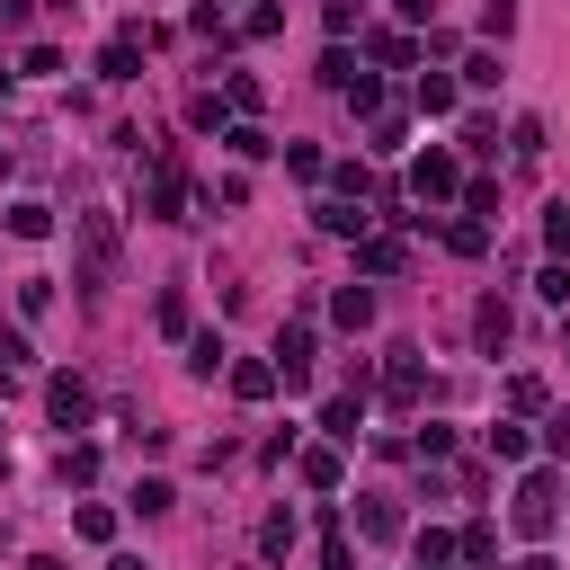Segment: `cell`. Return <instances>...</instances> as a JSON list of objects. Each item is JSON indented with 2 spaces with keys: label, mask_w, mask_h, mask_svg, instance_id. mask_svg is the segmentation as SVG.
<instances>
[{
  "label": "cell",
  "mask_w": 570,
  "mask_h": 570,
  "mask_svg": "<svg viewBox=\"0 0 570 570\" xmlns=\"http://www.w3.org/2000/svg\"><path fill=\"white\" fill-rule=\"evenodd\" d=\"M525 454H534V436H525L517 419H499V428H490V463H525Z\"/></svg>",
  "instance_id": "22"
},
{
  "label": "cell",
  "mask_w": 570,
  "mask_h": 570,
  "mask_svg": "<svg viewBox=\"0 0 570 570\" xmlns=\"http://www.w3.org/2000/svg\"><path fill=\"white\" fill-rule=\"evenodd\" d=\"M508 410L534 419V410H543V374H517V383H508Z\"/></svg>",
  "instance_id": "29"
},
{
  "label": "cell",
  "mask_w": 570,
  "mask_h": 570,
  "mask_svg": "<svg viewBox=\"0 0 570 570\" xmlns=\"http://www.w3.org/2000/svg\"><path fill=\"white\" fill-rule=\"evenodd\" d=\"M356 419H365V392H338V401H321V428H330V445H356Z\"/></svg>",
  "instance_id": "13"
},
{
  "label": "cell",
  "mask_w": 570,
  "mask_h": 570,
  "mask_svg": "<svg viewBox=\"0 0 570 570\" xmlns=\"http://www.w3.org/2000/svg\"><path fill=\"white\" fill-rule=\"evenodd\" d=\"M561 347H570V312H561Z\"/></svg>",
  "instance_id": "50"
},
{
  "label": "cell",
  "mask_w": 570,
  "mask_h": 570,
  "mask_svg": "<svg viewBox=\"0 0 570 570\" xmlns=\"http://www.w3.org/2000/svg\"><path fill=\"white\" fill-rule=\"evenodd\" d=\"M392 9H401L410 27H428V18H436V0H392Z\"/></svg>",
  "instance_id": "46"
},
{
  "label": "cell",
  "mask_w": 570,
  "mask_h": 570,
  "mask_svg": "<svg viewBox=\"0 0 570 570\" xmlns=\"http://www.w3.org/2000/svg\"><path fill=\"white\" fill-rule=\"evenodd\" d=\"M454 187H463V169H454V151H419V160H410V196H419V205H445Z\"/></svg>",
  "instance_id": "4"
},
{
  "label": "cell",
  "mask_w": 570,
  "mask_h": 570,
  "mask_svg": "<svg viewBox=\"0 0 570 570\" xmlns=\"http://www.w3.org/2000/svg\"><path fill=\"white\" fill-rule=\"evenodd\" d=\"M169 499H178V490H169V481H134V508H142V517H160V508H169Z\"/></svg>",
  "instance_id": "43"
},
{
  "label": "cell",
  "mask_w": 570,
  "mask_h": 570,
  "mask_svg": "<svg viewBox=\"0 0 570 570\" xmlns=\"http://www.w3.org/2000/svg\"><path fill=\"white\" fill-rule=\"evenodd\" d=\"M508 570H561V561H552V552H525V561H508Z\"/></svg>",
  "instance_id": "48"
},
{
  "label": "cell",
  "mask_w": 570,
  "mask_h": 570,
  "mask_svg": "<svg viewBox=\"0 0 570 570\" xmlns=\"http://www.w3.org/2000/svg\"><path fill=\"white\" fill-rule=\"evenodd\" d=\"M543 445H552V454H570V410H552V428H543Z\"/></svg>",
  "instance_id": "45"
},
{
  "label": "cell",
  "mask_w": 570,
  "mask_h": 570,
  "mask_svg": "<svg viewBox=\"0 0 570 570\" xmlns=\"http://www.w3.org/2000/svg\"><path fill=\"white\" fill-rule=\"evenodd\" d=\"M45 410H53V428H89V383L80 374H53L45 383Z\"/></svg>",
  "instance_id": "10"
},
{
  "label": "cell",
  "mask_w": 570,
  "mask_h": 570,
  "mask_svg": "<svg viewBox=\"0 0 570 570\" xmlns=\"http://www.w3.org/2000/svg\"><path fill=\"white\" fill-rule=\"evenodd\" d=\"M27 27V0H0V36H18Z\"/></svg>",
  "instance_id": "47"
},
{
  "label": "cell",
  "mask_w": 570,
  "mask_h": 570,
  "mask_svg": "<svg viewBox=\"0 0 570 570\" xmlns=\"http://www.w3.org/2000/svg\"><path fill=\"white\" fill-rule=\"evenodd\" d=\"M330 321H338V330H365V321H374V294H365V285H338V294H330Z\"/></svg>",
  "instance_id": "17"
},
{
  "label": "cell",
  "mask_w": 570,
  "mask_h": 570,
  "mask_svg": "<svg viewBox=\"0 0 570 570\" xmlns=\"http://www.w3.org/2000/svg\"><path fill=\"white\" fill-rule=\"evenodd\" d=\"M383 401H392V410H419V401H428V365H419V347H392V356H383Z\"/></svg>",
  "instance_id": "3"
},
{
  "label": "cell",
  "mask_w": 570,
  "mask_h": 570,
  "mask_svg": "<svg viewBox=\"0 0 570 570\" xmlns=\"http://www.w3.org/2000/svg\"><path fill=\"white\" fill-rule=\"evenodd\" d=\"M472 338H481V347H490V356H499V347H508V338H517V312H508V303H499V294H481V312H472Z\"/></svg>",
  "instance_id": "12"
},
{
  "label": "cell",
  "mask_w": 570,
  "mask_h": 570,
  "mask_svg": "<svg viewBox=\"0 0 570 570\" xmlns=\"http://www.w3.org/2000/svg\"><path fill=\"white\" fill-rule=\"evenodd\" d=\"M508 517H517V534H525V543H543V534L561 525V481H552V472H525V481H517V508H508Z\"/></svg>",
  "instance_id": "2"
},
{
  "label": "cell",
  "mask_w": 570,
  "mask_h": 570,
  "mask_svg": "<svg viewBox=\"0 0 570 570\" xmlns=\"http://www.w3.org/2000/svg\"><path fill=\"white\" fill-rule=\"evenodd\" d=\"M9 232H18V240H45V232H53V214H45L36 196H18V205H9Z\"/></svg>",
  "instance_id": "25"
},
{
  "label": "cell",
  "mask_w": 570,
  "mask_h": 570,
  "mask_svg": "<svg viewBox=\"0 0 570 570\" xmlns=\"http://www.w3.org/2000/svg\"><path fill=\"white\" fill-rule=\"evenodd\" d=\"M347 80H356V62H347V45H330L321 53V89H347Z\"/></svg>",
  "instance_id": "33"
},
{
  "label": "cell",
  "mask_w": 570,
  "mask_h": 570,
  "mask_svg": "<svg viewBox=\"0 0 570 570\" xmlns=\"http://www.w3.org/2000/svg\"><path fill=\"white\" fill-rule=\"evenodd\" d=\"M276 374H285V392L312 383V321H285L276 330Z\"/></svg>",
  "instance_id": "6"
},
{
  "label": "cell",
  "mask_w": 570,
  "mask_h": 570,
  "mask_svg": "<svg viewBox=\"0 0 570 570\" xmlns=\"http://www.w3.org/2000/svg\"><path fill=\"white\" fill-rule=\"evenodd\" d=\"M62 481H98V445H62Z\"/></svg>",
  "instance_id": "38"
},
{
  "label": "cell",
  "mask_w": 570,
  "mask_h": 570,
  "mask_svg": "<svg viewBox=\"0 0 570 570\" xmlns=\"http://www.w3.org/2000/svg\"><path fill=\"white\" fill-rule=\"evenodd\" d=\"M71 534H80V543H116V508L80 499V508H71Z\"/></svg>",
  "instance_id": "18"
},
{
  "label": "cell",
  "mask_w": 570,
  "mask_h": 570,
  "mask_svg": "<svg viewBox=\"0 0 570 570\" xmlns=\"http://www.w3.org/2000/svg\"><path fill=\"white\" fill-rule=\"evenodd\" d=\"M499 80V53H463V89H490Z\"/></svg>",
  "instance_id": "39"
},
{
  "label": "cell",
  "mask_w": 570,
  "mask_h": 570,
  "mask_svg": "<svg viewBox=\"0 0 570 570\" xmlns=\"http://www.w3.org/2000/svg\"><path fill=\"white\" fill-rule=\"evenodd\" d=\"M410 454H419V463H445V454H454V428H436V419H428V428L410 436Z\"/></svg>",
  "instance_id": "28"
},
{
  "label": "cell",
  "mask_w": 570,
  "mask_h": 570,
  "mask_svg": "<svg viewBox=\"0 0 570 570\" xmlns=\"http://www.w3.org/2000/svg\"><path fill=\"white\" fill-rule=\"evenodd\" d=\"M321 570H347V534H338V517L321 525Z\"/></svg>",
  "instance_id": "44"
},
{
  "label": "cell",
  "mask_w": 570,
  "mask_h": 570,
  "mask_svg": "<svg viewBox=\"0 0 570 570\" xmlns=\"http://www.w3.org/2000/svg\"><path fill=\"white\" fill-rule=\"evenodd\" d=\"M374 62H392V71H410V62H419V45H410V36H374Z\"/></svg>",
  "instance_id": "32"
},
{
  "label": "cell",
  "mask_w": 570,
  "mask_h": 570,
  "mask_svg": "<svg viewBox=\"0 0 570 570\" xmlns=\"http://www.w3.org/2000/svg\"><path fill=\"white\" fill-rule=\"evenodd\" d=\"M508 142H517V160H543V116H517V134H508Z\"/></svg>",
  "instance_id": "36"
},
{
  "label": "cell",
  "mask_w": 570,
  "mask_h": 570,
  "mask_svg": "<svg viewBox=\"0 0 570 570\" xmlns=\"http://www.w3.org/2000/svg\"><path fill=\"white\" fill-rule=\"evenodd\" d=\"M107 570H142V561H134V552H116V561H107Z\"/></svg>",
  "instance_id": "49"
},
{
  "label": "cell",
  "mask_w": 570,
  "mask_h": 570,
  "mask_svg": "<svg viewBox=\"0 0 570 570\" xmlns=\"http://www.w3.org/2000/svg\"><path fill=\"white\" fill-rule=\"evenodd\" d=\"M401 258H410L401 232H365V240H356V267H365V276H401Z\"/></svg>",
  "instance_id": "11"
},
{
  "label": "cell",
  "mask_w": 570,
  "mask_h": 570,
  "mask_svg": "<svg viewBox=\"0 0 570 570\" xmlns=\"http://www.w3.org/2000/svg\"><path fill=\"white\" fill-rule=\"evenodd\" d=\"M294 463H303V481H312V490H338V481H347V463H338V445H303Z\"/></svg>",
  "instance_id": "15"
},
{
  "label": "cell",
  "mask_w": 570,
  "mask_h": 570,
  "mask_svg": "<svg viewBox=\"0 0 570 570\" xmlns=\"http://www.w3.org/2000/svg\"><path fill=\"white\" fill-rule=\"evenodd\" d=\"M294 552V508H267V525H258V561H285Z\"/></svg>",
  "instance_id": "19"
},
{
  "label": "cell",
  "mask_w": 570,
  "mask_h": 570,
  "mask_svg": "<svg viewBox=\"0 0 570 570\" xmlns=\"http://www.w3.org/2000/svg\"><path fill=\"white\" fill-rule=\"evenodd\" d=\"M276 27H285V9H276V0H258V9H249V18H240V36H258V45H267V36H276Z\"/></svg>",
  "instance_id": "31"
},
{
  "label": "cell",
  "mask_w": 570,
  "mask_h": 570,
  "mask_svg": "<svg viewBox=\"0 0 570 570\" xmlns=\"http://www.w3.org/2000/svg\"><path fill=\"white\" fill-rule=\"evenodd\" d=\"M445 249H454V258H481V249H490V223H481V214H454V223H445Z\"/></svg>",
  "instance_id": "16"
},
{
  "label": "cell",
  "mask_w": 570,
  "mask_h": 570,
  "mask_svg": "<svg viewBox=\"0 0 570 570\" xmlns=\"http://www.w3.org/2000/svg\"><path fill=\"white\" fill-rule=\"evenodd\" d=\"M543 249L570 258V205H543Z\"/></svg>",
  "instance_id": "30"
},
{
  "label": "cell",
  "mask_w": 570,
  "mask_h": 570,
  "mask_svg": "<svg viewBox=\"0 0 570 570\" xmlns=\"http://www.w3.org/2000/svg\"><path fill=\"white\" fill-rule=\"evenodd\" d=\"M142 45H151V27H125V36L98 53V80H142Z\"/></svg>",
  "instance_id": "7"
},
{
  "label": "cell",
  "mask_w": 570,
  "mask_h": 570,
  "mask_svg": "<svg viewBox=\"0 0 570 570\" xmlns=\"http://www.w3.org/2000/svg\"><path fill=\"white\" fill-rule=\"evenodd\" d=\"M534 294H543V303H561V312H570V267H561V258H552V267H543V276H534Z\"/></svg>",
  "instance_id": "37"
},
{
  "label": "cell",
  "mask_w": 570,
  "mask_h": 570,
  "mask_svg": "<svg viewBox=\"0 0 570 570\" xmlns=\"http://www.w3.org/2000/svg\"><path fill=\"white\" fill-rule=\"evenodd\" d=\"M463 214H481V223H490V214H499V187H490V178H472V187H463Z\"/></svg>",
  "instance_id": "41"
},
{
  "label": "cell",
  "mask_w": 570,
  "mask_h": 570,
  "mask_svg": "<svg viewBox=\"0 0 570 570\" xmlns=\"http://www.w3.org/2000/svg\"><path fill=\"white\" fill-rule=\"evenodd\" d=\"M463 561H472V570H481V561H499V525H490V517H472V525H463Z\"/></svg>",
  "instance_id": "27"
},
{
  "label": "cell",
  "mask_w": 570,
  "mask_h": 570,
  "mask_svg": "<svg viewBox=\"0 0 570 570\" xmlns=\"http://www.w3.org/2000/svg\"><path fill=\"white\" fill-rule=\"evenodd\" d=\"M223 142H232V151H240V160H267V151H276V142H267V134H258V125H232V134H223Z\"/></svg>",
  "instance_id": "35"
},
{
  "label": "cell",
  "mask_w": 570,
  "mask_h": 570,
  "mask_svg": "<svg viewBox=\"0 0 570 570\" xmlns=\"http://www.w3.org/2000/svg\"><path fill=\"white\" fill-rule=\"evenodd\" d=\"M223 356H232L223 330H196V338H187V365H196V374H223Z\"/></svg>",
  "instance_id": "26"
},
{
  "label": "cell",
  "mask_w": 570,
  "mask_h": 570,
  "mask_svg": "<svg viewBox=\"0 0 570 570\" xmlns=\"http://www.w3.org/2000/svg\"><path fill=\"white\" fill-rule=\"evenodd\" d=\"M463 107V80H445V71H419V116H454Z\"/></svg>",
  "instance_id": "14"
},
{
  "label": "cell",
  "mask_w": 570,
  "mask_h": 570,
  "mask_svg": "<svg viewBox=\"0 0 570 570\" xmlns=\"http://www.w3.org/2000/svg\"><path fill=\"white\" fill-rule=\"evenodd\" d=\"M454 552H463V534H445V525H419V570H454Z\"/></svg>",
  "instance_id": "20"
},
{
  "label": "cell",
  "mask_w": 570,
  "mask_h": 570,
  "mask_svg": "<svg viewBox=\"0 0 570 570\" xmlns=\"http://www.w3.org/2000/svg\"><path fill=\"white\" fill-rule=\"evenodd\" d=\"M151 321H160V338H196V330H187V294H178V285H160Z\"/></svg>",
  "instance_id": "21"
},
{
  "label": "cell",
  "mask_w": 570,
  "mask_h": 570,
  "mask_svg": "<svg viewBox=\"0 0 570 570\" xmlns=\"http://www.w3.org/2000/svg\"><path fill=\"white\" fill-rule=\"evenodd\" d=\"M116 249H125L116 240V214H98V205L71 214V285H80V303H98L116 285Z\"/></svg>",
  "instance_id": "1"
},
{
  "label": "cell",
  "mask_w": 570,
  "mask_h": 570,
  "mask_svg": "<svg viewBox=\"0 0 570 570\" xmlns=\"http://www.w3.org/2000/svg\"><path fill=\"white\" fill-rule=\"evenodd\" d=\"M365 142H374V151L392 160V151H401V116H374V125H365Z\"/></svg>",
  "instance_id": "40"
},
{
  "label": "cell",
  "mask_w": 570,
  "mask_h": 570,
  "mask_svg": "<svg viewBox=\"0 0 570 570\" xmlns=\"http://www.w3.org/2000/svg\"><path fill=\"white\" fill-rule=\"evenodd\" d=\"M356 534L392 543V534H401V508H392V499H365V508H356Z\"/></svg>",
  "instance_id": "23"
},
{
  "label": "cell",
  "mask_w": 570,
  "mask_h": 570,
  "mask_svg": "<svg viewBox=\"0 0 570 570\" xmlns=\"http://www.w3.org/2000/svg\"><path fill=\"white\" fill-rule=\"evenodd\" d=\"M45 303H53V276H27V285H18V312H27V321H36V312H45Z\"/></svg>",
  "instance_id": "42"
},
{
  "label": "cell",
  "mask_w": 570,
  "mask_h": 570,
  "mask_svg": "<svg viewBox=\"0 0 570 570\" xmlns=\"http://www.w3.org/2000/svg\"><path fill=\"white\" fill-rule=\"evenodd\" d=\"M312 223H321L330 240H365V232H374V214H365V205H347V196H321V205H312Z\"/></svg>",
  "instance_id": "8"
},
{
  "label": "cell",
  "mask_w": 570,
  "mask_h": 570,
  "mask_svg": "<svg viewBox=\"0 0 570 570\" xmlns=\"http://www.w3.org/2000/svg\"><path fill=\"white\" fill-rule=\"evenodd\" d=\"M223 383H232V401H267L285 374H276V356H240V365H223Z\"/></svg>",
  "instance_id": "9"
},
{
  "label": "cell",
  "mask_w": 570,
  "mask_h": 570,
  "mask_svg": "<svg viewBox=\"0 0 570 570\" xmlns=\"http://www.w3.org/2000/svg\"><path fill=\"white\" fill-rule=\"evenodd\" d=\"M223 107H232V116H240V125H249V116H258V107H267V89H258V80H249V71H240V80H223Z\"/></svg>",
  "instance_id": "24"
},
{
  "label": "cell",
  "mask_w": 570,
  "mask_h": 570,
  "mask_svg": "<svg viewBox=\"0 0 570 570\" xmlns=\"http://www.w3.org/2000/svg\"><path fill=\"white\" fill-rule=\"evenodd\" d=\"M223 116H232V107H223L214 89H205V98H187V125H205V134H223Z\"/></svg>",
  "instance_id": "34"
},
{
  "label": "cell",
  "mask_w": 570,
  "mask_h": 570,
  "mask_svg": "<svg viewBox=\"0 0 570 570\" xmlns=\"http://www.w3.org/2000/svg\"><path fill=\"white\" fill-rule=\"evenodd\" d=\"M142 214L151 223H187V169L160 151V169H151V196H142Z\"/></svg>",
  "instance_id": "5"
}]
</instances>
